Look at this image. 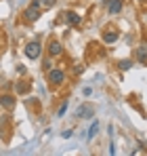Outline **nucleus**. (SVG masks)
I'll list each match as a JSON object with an SVG mask.
<instances>
[{
	"label": "nucleus",
	"mask_w": 147,
	"mask_h": 156,
	"mask_svg": "<svg viewBox=\"0 0 147 156\" xmlns=\"http://www.w3.org/2000/svg\"><path fill=\"white\" fill-rule=\"evenodd\" d=\"M40 4H42V2L34 0V2L25 9V19H27V21H36V19L40 17Z\"/></svg>",
	"instance_id": "obj_1"
},
{
	"label": "nucleus",
	"mask_w": 147,
	"mask_h": 156,
	"mask_svg": "<svg viewBox=\"0 0 147 156\" xmlns=\"http://www.w3.org/2000/svg\"><path fill=\"white\" fill-rule=\"evenodd\" d=\"M40 42H29L27 47H25V55L29 57V59H38L40 57Z\"/></svg>",
	"instance_id": "obj_2"
},
{
	"label": "nucleus",
	"mask_w": 147,
	"mask_h": 156,
	"mask_svg": "<svg viewBox=\"0 0 147 156\" xmlns=\"http://www.w3.org/2000/svg\"><path fill=\"white\" fill-rule=\"evenodd\" d=\"M49 80H50V84H61L65 80V74L61 70H49Z\"/></svg>",
	"instance_id": "obj_3"
},
{
	"label": "nucleus",
	"mask_w": 147,
	"mask_h": 156,
	"mask_svg": "<svg viewBox=\"0 0 147 156\" xmlns=\"http://www.w3.org/2000/svg\"><path fill=\"white\" fill-rule=\"evenodd\" d=\"M93 105H80L78 108V112H76V116H80V118H91L93 116Z\"/></svg>",
	"instance_id": "obj_4"
},
{
	"label": "nucleus",
	"mask_w": 147,
	"mask_h": 156,
	"mask_svg": "<svg viewBox=\"0 0 147 156\" xmlns=\"http://www.w3.org/2000/svg\"><path fill=\"white\" fill-rule=\"evenodd\" d=\"M120 11H122V2H120V0H111V2H109L107 13H109V15H118Z\"/></svg>",
	"instance_id": "obj_5"
},
{
	"label": "nucleus",
	"mask_w": 147,
	"mask_h": 156,
	"mask_svg": "<svg viewBox=\"0 0 147 156\" xmlns=\"http://www.w3.org/2000/svg\"><path fill=\"white\" fill-rule=\"evenodd\" d=\"M0 105H4V108H13L15 105V97H11V95H4V97H0Z\"/></svg>",
	"instance_id": "obj_6"
},
{
	"label": "nucleus",
	"mask_w": 147,
	"mask_h": 156,
	"mask_svg": "<svg viewBox=\"0 0 147 156\" xmlns=\"http://www.w3.org/2000/svg\"><path fill=\"white\" fill-rule=\"evenodd\" d=\"M61 51H63V49H61L59 42H50V44H49V53H50V55L57 57V55H61Z\"/></svg>",
	"instance_id": "obj_7"
},
{
	"label": "nucleus",
	"mask_w": 147,
	"mask_h": 156,
	"mask_svg": "<svg viewBox=\"0 0 147 156\" xmlns=\"http://www.w3.org/2000/svg\"><path fill=\"white\" fill-rule=\"evenodd\" d=\"M67 23H70V26H78V23H80V15H76V13H67Z\"/></svg>",
	"instance_id": "obj_8"
},
{
	"label": "nucleus",
	"mask_w": 147,
	"mask_h": 156,
	"mask_svg": "<svg viewBox=\"0 0 147 156\" xmlns=\"http://www.w3.org/2000/svg\"><path fill=\"white\" fill-rule=\"evenodd\" d=\"M97 133H99V122H93V127H91V131H88L86 139H93V137H95Z\"/></svg>",
	"instance_id": "obj_9"
},
{
	"label": "nucleus",
	"mask_w": 147,
	"mask_h": 156,
	"mask_svg": "<svg viewBox=\"0 0 147 156\" xmlns=\"http://www.w3.org/2000/svg\"><path fill=\"white\" fill-rule=\"evenodd\" d=\"M116 38H118V34H116V32H107V34L103 36V40H105V42H114Z\"/></svg>",
	"instance_id": "obj_10"
},
{
	"label": "nucleus",
	"mask_w": 147,
	"mask_h": 156,
	"mask_svg": "<svg viewBox=\"0 0 147 156\" xmlns=\"http://www.w3.org/2000/svg\"><path fill=\"white\" fill-rule=\"evenodd\" d=\"M65 112H67V101H63V104H61V108H59V112H57V116L61 118V116H65Z\"/></svg>",
	"instance_id": "obj_11"
},
{
	"label": "nucleus",
	"mask_w": 147,
	"mask_h": 156,
	"mask_svg": "<svg viewBox=\"0 0 147 156\" xmlns=\"http://www.w3.org/2000/svg\"><path fill=\"white\" fill-rule=\"evenodd\" d=\"M27 89H29V87L23 84V82H21V84H17V91H19V93H27Z\"/></svg>",
	"instance_id": "obj_12"
},
{
	"label": "nucleus",
	"mask_w": 147,
	"mask_h": 156,
	"mask_svg": "<svg viewBox=\"0 0 147 156\" xmlns=\"http://www.w3.org/2000/svg\"><path fill=\"white\" fill-rule=\"evenodd\" d=\"M40 2H42V4H44V6H53V4H55V2H57V0H40Z\"/></svg>",
	"instance_id": "obj_13"
},
{
	"label": "nucleus",
	"mask_w": 147,
	"mask_h": 156,
	"mask_svg": "<svg viewBox=\"0 0 147 156\" xmlns=\"http://www.w3.org/2000/svg\"><path fill=\"white\" fill-rule=\"evenodd\" d=\"M72 135H74V131H70V129L63 131V137H65V139H67V137H72Z\"/></svg>",
	"instance_id": "obj_14"
},
{
	"label": "nucleus",
	"mask_w": 147,
	"mask_h": 156,
	"mask_svg": "<svg viewBox=\"0 0 147 156\" xmlns=\"http://www.w3.org/2000/svg\"><path fill=\"white\" fill-rule=\"evenodd\" d=\"M130 68V61H122V70H128Z\"/></svg>",
	"instance_id": "obj_15"
}]
</instances>
